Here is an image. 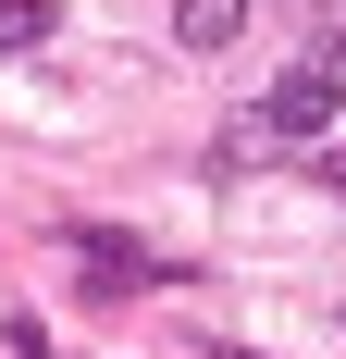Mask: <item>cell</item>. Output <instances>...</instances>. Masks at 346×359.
<instances>
[{"label": "cell", "mask_w": 346, "mask_h": 359, "mask_svg": "<svg viewBox=\"0 0 346 359\" xmlns=\"http://www.w3.org/2000/svg\"><path fill=\"white\" fill-rule=\"evenodd\" d=\"M260 124H272L284 149H310V137H334V124H346V25L297 50V74H284L272 100H260Z\"/></svg>", "instance_id": "6da1fadb"}, {"label": "cell", "mask_w": 346, "mask_h": 359, "mask_svg": "<svg viewBox=\"0 0 346 359\" xmlns=\"http://www.w3.org/2000/svg\"><path fill=\"white\" fill-rule=\"evenodd\" d=\"M235 25H247V0H173V37H186V50H235Z\"/></svg>", "instance_id": "3957f363"}, {"label": "cell", "mask_w": 346, "mask_h": 359, "mask_svg": "<svg viewBox=\"0 0 346 359\" xmlns=\"http://www.w3.org/2000/svg\"><path fill=\"white\" fill-rule=\"evenodd\" d=\"M148 273H161V260H137L124 236H74V285L87 297H124V285H148Z\"/></svg>", "instance_id": "7a4b0ae2"}, {"label": "cell", "mask_w": 346, "mask_h": 359, "mask_svg": "<svg viewBox=\"0 0 346 359\" xmlns=\"http://www.w3.org/2000/svg\"><path fill=\"white\" fill-rule=\"evenodd\" d=\"M272 149H284V137L260 124V111H235V124H223V161H272Z\"/></svg>", "instance_id": "5b68a950"}, {"label": "cell", "mask_w": 346, "mask_h": 359, "mask_svg": "<svg viewBox=\"0 0 346 359\" xmlns=\"http://www.w3.org/2000/svg\"><path fill=\"white\" fill-rule=\"evenodd\" d=\"M62 25V13H50V0H0V50H37V37Z\"/></svg>", "instance_id": "277c9868"}]
</instances>
